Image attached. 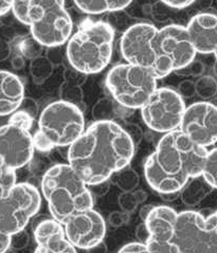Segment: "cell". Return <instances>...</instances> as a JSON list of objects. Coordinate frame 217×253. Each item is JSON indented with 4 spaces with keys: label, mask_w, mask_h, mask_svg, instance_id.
<instances>
[{
    "label": "cell",
    "mask_w": 217,
    "mask_h": 253,
    "mask_svg": "<svg viewBox=\"0 0 217 253\" xmlns=\"http://www.w3.org/2000/svg\"><path fill=\"white\" fill-rule=\"evenodd\" d=\"M134 144L121 125L95 121L68 150V165L83 181L92 185L106 182L118 170L129 167Z\"/></svg>",
    "instance_id": "6da1fadb"
},
{
    "label": "cell",
    "mask_w": 217,
    "mask_h": 253,
    "mask_svg": "<svg viewBox=\"0 0 217 253\" xmlns=\"http://www.w3.org/2000/svg\"><path fill=\"white\" fill-rule=\"evenodd\" d=\"M42 192L53 219L64 226L73 215L92 209V192L69 165H55L42 178Z\"/></svg>",
    "instance_id": "7a4b0ae2"
},
{
    "label": "cell",
    "mask_w": 217,
    "mask_h": 253,
    "mask_svg": "<svg viewBox=\"0 0 217 253\" xmlns=\"http://www.w3.org/2000/svg\"><path fill=\"white\" fill-rule=\"evenodd\" d=\"M12 11L43 47H61L71 37L73 24L65 0H14Z\"/></svg>",
    "instance_id": "3957f363"
},
{
    "label": "cell",
    "mask_w": 217,
    "mask_h": 253,
    "mask_svg": "<svg viewBox=\"0 0 217 253\" xmlns=\"http://www.w3.org/2000/svg\"><path fill=\"white\" fill-rule=\"evenodd\" d=\"M115 30L105 21H87L68 41L67 59L73 69L94 74L109 64L114 49Z\"/></svg>",
    "instance_id": "277c9868"
},
{
    "label": "cell",
    "mask_w": 217,
    "mask_h": 253,
    "mask_svg": "<svg viewBox=\"0 0 217 253\" xmlns=\"http://www.w3.org/2000/svg\"><path fill=\"white\" fill-rule=\"evenodd\" d=\"M208 152L177 129L166 133L148 157L163 172L188 182L203 175Z\"/></svg>",
    "instance_id": "5b68a950"
},
{
    "label": "cell",
    "mask_w": 217,
    "mask_h": 253,
    "mask_svg": "<svg viewBox=\"0 0 217 253\" xmlns=\"http://www.w3.org/2000/svg\"><path fill=\"white\" fill-rule=\"evenodd\" d=\"M154 72L145 67L121 64L111 68L106 77L108 91L120 105L141 108L157 89Z\"/></svg>",
    "instance_id": "8992f818"
},
{
    "label": "cell",
    "mask_w": 217,
    "mask_h": 253,
    "mask_svg": "<svg viewBox=\"0 0 217 253\" xmlns=\"http://www.w3.org/2000/svg\"><path fill=\"white\" fill-rule=\"evenodd\" d=\"M84 131L85 119L82 109L70 103L55 101L42 111L36 132L54 148L70 146Z\"/></svg>",
    "instance_id": "52a82bcc"
},
{
    "label": "cell",
    "mask_w": 217,
    "mask_h": 253,
    "mask_svg": "<svg viewBox=\"0 0 217 253\" xmlns=\"http://www.w3.org/2000/svg\"><path fill=\"white\" fill-rule=\"evenodd\" d=\"M153 49L152 71L158 80L189 65L196 55L186 28L179 25H169L158 30Z\"/></svg>",
    "instance_id": "ba28073f"
},
{
    "label": "cell",
    "mask_w": 217,
    "mask_h": 253,
    "mask_svg": "<svg viewBox=\"0 0 217 253\" xmlns=\"http://www.w3.org/2000/svg\"><path fill=\"white\" fill-rule=\"evenodd\" d=\"M42 204L41 193L34 185L16 183L7 195L0 198V231L13 235L25 230Z\"/></svg>",
    "instance_id": "9c48e42d"
},
{
    "label": "cell",
    "mask_w": 217,
    "mask_h": 253,
    "mask_svg": "<svg viewBox=\"0 0 217 253\" xmlns=\"http://www.w3.org/2000/svg\"><path fill=\"white\" fill-rule=\"evenodd\" d=\"M173 242L180 253H217V231L211 215L183 211L178 213Z\"/></svg>",
    "instance_id": "30bf717a"
},
{
    "label": "cell",
    "mask_w": 217,
    "mask_h": 253,
    "mask_svg": "<svg viewBox=\"0 0 217 253\" xmlns=\"http://www.w3.org/2000/svg\"><path fill=\"white\" fill-rule=\"evenodd\" d=\"M185 111L183 99L174 89L157 88L141 107V116L148 128L168 133L180 127Z\"/></svg>",
    "instance_id": "8fae6325"
},
{
    "label": "cell",
    "mask_w": 217,
    "mask_h": 253,
    "mask_svg": "<svg viewBox=\"0 0 217 253\" xmlns=\"http://www.w3.org/2000/svg\"><path fill=\"white\" fill-rule=\"evenodd\" d=\"M180 130L193 142L208 147L217 142V106L196 102L185 108Z\"/></svg>",
    "instance_id": "7c38bea8"
},
{
    "label": "cell",
    "mask_w": 217,
    "mask_h": 253,
    "mask_svg": "<svg viewBox=\"0 0 217 253\" xmlns=\"http://www.w3.org/2000/svg\"><path fill=\"white\" fill-rule=\"evenodd\" d=\"M158 30L147 22L134 24L126 30L120 42V50L127 64L145 67L152 70L154 40Z\"/></svg>",
    "instance_id": "4fadbf2b"
},
{
    "label": "cell",
    "mask_w": 217,
    "mask_h": 253,
    "mask_svg": "<svg viewBox=\"0 0 217 253\" xmlns=\"http://www.w3.org/2000/svg\"><path fill=\"white\" fill-rule=\"evenodd\" d=\"M33 136L30 130L7 123L0 126V160L13 169L31 161L34 154Z\"/></svg>",
    "instance_id": "5bb4252c"
},
{
    "label": "cell",
    "mask_w": 217,
    "mask_h": 253,
    "mask_svg": "<svg viewBox=\"0 0 217 253\" xmlns=\"http://www.w3.org/2000/svg\"><path fill=\"white\" fill-rule=\"evenodd\" d=\"M65 235L74 247L88 250L103 242L106 234L105 220L93 209L73 215L64 224Z\"/></svg>",
    "instance_id": "9a60e30c"
},
{
    "label": "cell",
    "mask_w": 217,
    "mask_h": 253,
    "mask_svg": "<svg viewBox=\"0 0 217 253\" xmlns=\"http://www.w3.org/2000/svg\"><path fill=\"white\" fill-rule=\"evenodd\" d=\"M196 53L211 54L217 48V15L199 13L185 27Z\"/></svg>",
    "instance_id": "2e32d148"
},
{
    "label": "cell",
    "mask_w": 217,
    "mask_h": 253,
    "mask_svg": "<svg viewBox=\"0 0 217 253\" xmlns=\"http://www.w3.org/2000/svg\"><path fill=\"white\" fill-rule=\"evenodd\" d=\"M177 218L178 213L171 207H154L144 220L149 232V239L162 242L173 241Z\"/></svg>",
    "instance_id": "e0dca14e"
},
{
    "label": "cell",
    "mask_w": 217,
    "mask_h": 253,
    "mask_svg": "<svg viewBox=\"0 0 217 253\" xmlns=\"http://www.w3.org/2000/svg\"><path fill=\"white\" fill-rule=\"evenodd\" d=\"M25 99V87L20 79L12 72L0 70V117L18 110Z\"/></svg>",
    "instance_id": "ac0fdd59"
},
{
    "label": "cell",
    "mask_w": 217,
    "mask_h": 253,
    "mask_svg": "<svg viewBox=\"0 0 217 253\" xmlns=\"http://www.w3.org/2000/svg\"><path fill=\"white\" fill-rule=\"evenodd\" d=\"M213 188L203 176L191 178L180 191V198L186 206H196L200 204L211 193Z\"/></svg>",
    "instance_id": "d6986e66"
},
{
    "label": "cell",
    "mask_w": 217,
    "mask_h": 253,
    "mask_svg": "<svg viewBox=\"0 0 217 253\" xmlns=\"http://www.w3.org/2000/svg\"><path fill=\"white\" fill-rule=\"evenodd\" d=\"M73 1L82 12L98 15L121 11L129 6L132 0H73Z\"/></svg>",
    "instance_id": "ffe728a7"
},
{
    "label": "cell",
    "mask_w": 217,
    "mask_h": 253,
    "mask_svg": "<svg viewBox=\"0 0 217 253\" xmlns=\"http://www.w3.org/2000/svg\"><path fill=\"white\" fill-rule=\"evenodd\" d=\"M61 236H66L65 229L63 225L55 219L43 220L34 229V237L37 244H42Z\"/></svg>",
    "instance_id": "44dd1931"
},
{
    "label": "cell",
    "mask_w": 217,
    "mask_h": 253,
    "mask_svg": "<svg viewBox=\"0 0 217 253\" xmlns=\"http://www.w3.org/2000/svg\"><path fill=\"white\" fill-rule=\"evenodd\" d=\"M111 180L123 192H131L139 185L140 177L136 170L126 167L112 175Z\"/></svg>",
    "instance_id": "7402d4cb"
},
{
    "label": "cell",
    "mask_w": 217,
    "mask_h": 253,
    "mask_svg": "<svg viewBox=\"0 0 217 253\" xmlns=\"http://www.w3.org/2000/svg\"><path fill=\"white\" fill-rule=\"evenodd\" d=\"M53 68V63L48 57L43 55L31 59V63H30V73L33 80L39 84L43 83L51 77Z\"/></svg>",
    "instance_id": "603a6c76"
},
{
    "label": "cell",
    "mask_w": 217,
    "mask_h": 253,
    "mask_svg": "<svg viewBox=\"0 0 217 253\" xmlns=\"http://www.w3.org/2000/svg\"><path fill=\"white\" fill-rule=\"evenodd\" d=\"M34 253H78L76 247L66 236L55 237L42 244H37Z\"/></svg>",
    "instance_id": "cb8c5ba5"
},
{
    "label": "cell",
    "mask_w": 217,
    "mask_h": 253,
    "mask_svg": "<svg viewBox=\"0 0 217 253\" xmlns=\"http://www.w3.org/2000/svg\"><path fill=\"white\" fill-rule=\"evenodd\" d=\"M13 42H16L18 53L26 58L33 59L37 56H41L43 46L36 42L33 37H22L21 40H15Z\"/></svg>",
    "instance_id": "d4e9b609"
},
{
    "label": "cell",
    "mask_w": 217,
    "mask_h": 253,
    "mask_svg": "<svg viewBox=\"0 0 217 253\" xmlns=\"http://www.w3.org/2000/svg\"><path fill=\"white\" fill-rule=\"evenodd\" d=\"M59 96H61V101L73 104L79 108L83 105L84 92L82 90L81 86L64 83V85L59 89Z\"/></svg>",
    "instance_id": "484cf974"
},
{
    "label": "cell",
    "mask_w": 217,
    "mask_h": 253,
    "mask_svg": "<svg viewBox=\"0 0 217 253\" xmlns=\"http://www.w3.org/2000/svg\"><path fill=\"white\" fill-rule=\"evenodd\" d=\"M201 176L213 189H217V147L208 152Z\"/></svg>",
    "instance_id": "4316f807"
},
{
    "label": "cell",
    "mask_w": 217,
    "mask_h": 253,
    "mask_svg": "<svg viewBox=\"0 0 217 253\" xmlns=\"http://www.w3.org/2000/svg\"><path fill=\"white\" fill-rule=\"evenodd\" d=\"M16 172L0 160V198L7 195L16 184Z\"/></svg>",
    "instance_id": "83f0119b"
},
{
    "label": "cell",
    "mask_w": 217,
    "mask_h": 253,
    "mask_svg": "<svg viewBox=\"0 0 217 253\" xmlns=\"http://www.w3.org/2000/svg\"><path fill=\"white\" fill-rule=\"evenodd\" d=\"M195 89L200 98L210 99L217 92V83L211 77H203L195 83Z\"/></svg>",
    "instance_id": "f1b7e54d"
},
{
    "label": "cell",
    "mask_w": 217,
    "mask_h": 253,
    "mask_svg": "<svg viewBox=\"0 0 217 253\" xmlns=\"http://www.w3.org/2000/svg\"><path fill=\"white\" fill-rule=\"evenodd\" d=\"M92 116L96 121H111L114 105L109 99H102L92 108Z\"/></svg>",
    "instance_id": "f546056e"
},
{
    "label": "cell",
    "mask_w": 217,
    "mask_h": 253,
    "mask_svg": "<svg viewBox=\"0 0 217 253\" xmlns=\"http://www.w3.org/2000/svg\"><path fill=\"white\" fill-rule=\"evenodd\" d=\"M145 245L149 253H180V250L173 241L162 242L149 239Z\"/></svg>",
    "instance_id": "4dcf8cb0"
},
{
    "label": "cell",
    "mask_w": 217,
    "mask_h": 253,
    "mask_svg": "<svg viewBox=\"0 0 217 253\" xmlns=\"http://www.w3.org/2000/svg\"><path fill=\"white\" fill-rule=\"evenodd\" d=\"M33 122H34L33 117L27 114L26 111H22L19 109L15 111V113H13L9 119V121H7V123L16 125L18 127H21L27 130H30L32 128Z\"/></svg>",
    "instance_id": "1f68e13d"
},
{
    "label": "cell",
    "mask_w": 217,
    "mask_h": 253,
    "mask_svg": "<svg viewBox=\"0 0 217 253\" xmlns=\"http://www.w3.org/2000/svg\"><path fill=\"white\" fill-rule=\"evenodd\" d=\"M118 202L122 211L127 214H130L131 212H133L136 210L138 205H140L136 194H134V191L123 192L122 194L119 196Z\"/></svg>",
    "instance_id": "d6a6232c"
},
{
    "label": "cell",
    "mask_w": 217,
    "mask_h": 253,
    "mask_svg": "<svg viewBox=\"0 0 217 253\" xmlns=\"http://www.w3.org/2000/svg\"><path fill=\"white\" fill-rule=\"evenodd\" d=\"M204 69H205L204 65L200 62H197L194 59V61L191 62L189 65H186V66L182 67V68L176 70L175 73L178 74V76H181V77H184V76L198 77L204 72Z\"/></svg>",
    "instance_id": "836d02e7"
},
{
    "label": "cell",
    "mask_w": 217,
    "mask_h": 253,
    "mask_svg": "<svg viewBox=\"0 0 217 253\" xmlns=\"http://www.w3.org/2000/svg\"><path fill=\"white\" fill-rule=\"evenodd\" d=\"M86 74L82 73L76 69H73L72 67L70 69H66L64 71V79H65V83H68L71 85H77L81 86L84 83L86 80Z\"/></svg>",
    "instance_id": "e575fe53"
},
{
    "label": "cell",
    "mask_w": 217,
    "mask_h": 253,
    "mask_svg": "<svg viewBox=\"0 0 217 253\" xmlns=\"http://www.w3.org/2000/svg\"><path fill=\"white\" fill-rule=\"evenodd\" d=\"M30 242L29 234L25 231V230H21V231L11 235V243H10V248L13 250H19L27 247Z\"/></svg>",
    "instance_id": "d590c367"
},
{
    "label": "cell",
    "mask_w": 217,
    "mask_h": 253,
    "mask_svg": "<svg viewBox=\"0 0 217 253\" xmlns=\"http://www.w3.org/2000/svg\"><path fill=\"white\" fill-rule=\"evenodd\" d=\"M177 92L182 99H190L196 93L195 83L192 81H182L177 87Z\"/></svg>",
    "instance_id": "8d00e7d4"
},
{
    "label": "cell",
    "mask_w": 217,
    "mask_h": 253,
    "mask_svg": "<svg viewBox=\"0 0 217 253\" xmlns=\"http://www.w3.org/2000/svg\"><path fill=\"white\" fill-rule=\"evenodd\" d=\"M130 219V214L124 213V212H118L114 211L109 214L108 216V222L109 225L114 228H119L122 225H124L127 220Z\"/></svg>",
    "instance_id": "74e56055"
},
{
    "label": "cell",
    "mask_w": 217,
    "mask_h": 253,
    "mask_svg": "<svg viewBox=\"0 0 217 253\" xmlns=\"http://www.w3.org/2000/svg\"><path fill=\"white\" fill-rule=\"evenodd\" d=\"M118 253H149L143 243H130L123 246Z\"/></svg>",
    "instance_id": "f35d334b"
},
{
    "label": "cell",
    "mask_w": 217,
    "mask_h": 253,
    "mask_svg": "<svg viewBox=\"0 0 217 253\" xmlns=\"http://www.w3.org/2000/svg\"><path fill=\"white\" fill-rule=\"evenodd\" d=\"M18 109L22 110V111H26L27 114H29L31 117L35 118L37 113H39V105H37V103L33 99L25 98Z\"/></svg>",
    "instance_id": "ab89813d"
},
{
    "label": "cell",
    "mask_w": 217,
    "mask_h": 253,
    "mask_svg": "<svg viewBox=\"0 0 217 253\" xmlns=\"http://www.w3.org/2000/svg\"><path fill=\"white\" fill-rule=\"evenodd\" d=\"M16 39H17V34L12 27L7 25L0 26V40L11 44V42H13Z\"/></svg>",
    "instance_id": "60d3db41"
},
{
    "label": "cell",
    "mask_w": 217,
    "mask_h": 253,
    "mask_svg": "<svg viewBox=\"0 0 217 253\" xmlns=\"http://www.w3.org/2000/svg\"><path fill=\"white\" fill-rule=\"evenodd\" d=\"M124 129L130 135V139L132 141V143L134 144V146L138 145L141 142V140H142V130L140 129L139 126L130 124V125H127Z\"/></svg>",
    "instance_id": "b9f144b4"
},
{
    "label": "cell",
    "mask_w": 217,
    "mask_h": 253,
    "mask_svg": "<svg viewBox=\"0 0 217 253\" xmlns=\"http://www.w3.org/2000/svg\"><path fill=\"white\" fill-rule=\"evenodd\" d=\"M161 1L173 9H184V7L193 4L196 0H161Z\"/></svg>",
    "instance_id": "7bdbcfd3"
},
{
    "label": "cell",
    "mask_w": 217,
    "mask_h": 253,
    "mask_svg": "<svg viewBox=\"0 0 217 253\" xmlns=\"http://www.w3.org/2000/svg\"><path fill=\"white\" fill-rule=\"evenodd\" d=\"M136 236H137V239L140 241L139 243L146 244V242L148 241V239H149V232H148V230L146 228V225H145L144 221L137 227Z\"/></svg>",
    "instance_id": "ee69618b"
},
{
    "label": "cell",
    "mask_w": 217,
    "mask_h": 253,
    "mask_svg": "<svg viewBox=\"0 0 217 253\" xmlns=\"http://www.w3.org/2000/svg\"><path fill=\"white\" fill-rule=\"evenodd\" d=\"M12 54V47L10 43H7L0 40V62H4Z\"/></svg>",
    "instance_id": "f6af8a7d"
},
{
    "label": "cell",
    "mask_w": 217,
    "mask_h": 253,
    "mask_svg": "<svg viewBox=\"0 0 217 253\" xmlns=\"http://www.w3.org/2000/svg\"><path fill=\"white\" fill-rule=\"evenodd\" d=\"M11 64L15 70H20L25 67V57L19 53H15L11 58Z\"/></svg>",
    "instance_id": "bcb514c9"
},
{
    "label": "cell",
    "mask_w": 217,
    "mask_h": 253,
    "mask_svg": "<svg viewBox=\"0 0 217 253\" xmlns=\"http://www.w3.org/2000/svg\"><path fill=\"white\" fill-rule=\"evenodd\" d=\"M11 235H7L0 231V253H4L10 248Z\"/></svg>",
    "instance_id": "7dc6e473"
},
{
    "label": "cell",
    "mask_w": 217,
    "mask_h": 253,
    "mask_svg": "<svg viewBox=\"0 0 217 253\" xmlns=\"http://www.w3.org/2000/svg\"><path fill=\"white\" fill-rule=\"evenodd\" d=\"M14 0H0V16L9 13L13 7Z\"/></svg>",
    "instance_id": "c3c4849f"
},
{
    "label": "cell",
    "mask_w": 217,
    "mask_h": 253,
    "mask_svg": "<svg viewBox=\"0 0 217 253\" xmlns=\"http://www.w3.org/2000/svg\"><path fill=\"white\" fill-rule=\"evenodd\" d=\"M107 246L106 244L104 242L99 243L98 245H95V246L91 247L90 249H88L87 252L88 253H107Z\"/></svg>",
    "instance_id": "681fc988"
},
{
    "label": "cell",
    "mask_w": 217,
    "mask_h": 253,
    "mask_svg": "<svg viewBox=\"0 0 217 253\" xmlns=\"http://www.w3.org/2000/svg\"><path fill=\"white\" fill-rule=\"evenodd\" d=\"M154 208V206H152V205H145V206H143L140 209V217H141V219L142 220H145L146 219V217L148 216V214H149V212L152 211V209Z\"/></svg>",
    "instance_id": "f907efd6"
},
{
    "label": "cell",
    "mask_w": 217,
    "mask_h": 253,
    "mask_svg": "<svg viewBox=\"0 0 217 253\" xmlns=\"http://www.w3.org/2000/svg\"><path fill=\"white\" fill-rule=\"evenodd\" d=\"M134 194H136V196H137L139 204H143L147 199V193L142 191V190H136L134 191Z\"/></svg>",
    "instance_id": "816d5d0a"
},
{
    "label": "cell",
    "mask_w": 217,
    "mask_h": 253,
    "mask_svg": "<svg viewBox=\"0 0 217 253\" xmlns=\"http://www.w3.org/2000/svg\"><path fill=\"white\" fill-rule=\"evenodd\" d=\"M179 193H171V194H160V195L164 202L171 203V202H174V200H176L179 197Z\"/></svg>",
    "instance_id": "f5cc1de1"
},
{
    "label": "cell",
    "mask_w": 217,
    "mask_h": 253,
    "mask_svg": "<svg viewBox=\"0 0 217 253\" xmlns=\"http://www.w3.org/2000/svg\"><path fill=\"white\" fill-rule=\"evenodd\" d=\"M211 216H212V219H213V222H214V226H215V229H216V231H217V210L215 211V213L211 214Z\"/></svg>",
    "instance_id": "db71d44e"
},
{
    "label": "cell",
    "mask_w": 217,
    "mask_h": 253,
    "mask_svg": "<svg viewBox=\"0 0 217 253\" xmlns=\"http://www.w3.org/2000/svg\"><path fill=\"white\" fill-rule=\"evenodd\" d=\"M4 253H17V252L15 251V250H13V249H11V248H9Z\"/></svg>",
    "instance_id": "11a10c76"
},
{
    "label": "cell",
    "mask_w": 217,
    "mask_h": 253,
    "mask_svg": "<svg viewBox=\"0 0 217 253\" xmlns=\"http://www.w3.org/2000/svg\"><path fill=\"white\" fill-rule=\"evenodd\" d=\"M214 72H215V74L217 76V62H216V64L214 65Z\"/></svg>",
    "instance_id": "9f6ffc18"
},
{
    "label": "cell",
    "mask_w": 217,
    "mask_h": 253,
    "mask_svg": "<svg viewBox=\"0 0 217 253\" xmlns=\"http://www.w3.org/2000/svg\"><path fill=\"white\" fill-rule=\"evenodd\" d=\"M214 55H215V57H216V62H217V48H216V50H215V52H214Z\"/></svg>",
    "instance_id": "6f0895ef"
}]
</instances>
